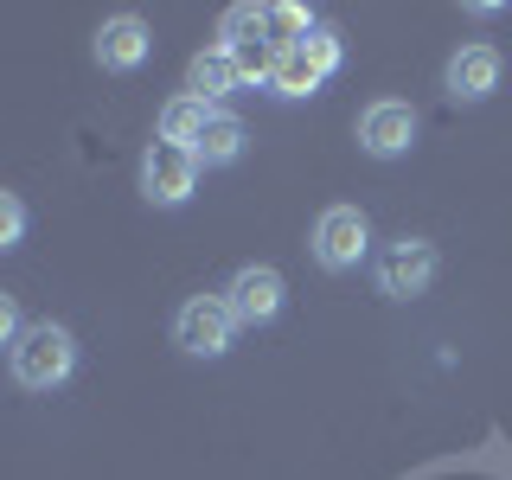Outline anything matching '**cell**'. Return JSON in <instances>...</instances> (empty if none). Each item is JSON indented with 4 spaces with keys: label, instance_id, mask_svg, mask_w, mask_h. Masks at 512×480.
<instances>
[{
    "label": "cell",
    "instance_id": "cell-1",
    "mask_svg": "<svg viewBox=\"0 0 512 480\" xmlns=\"http://www.w3.org/2000/svg\"><path fill=\"white\" fill-rule=\"evenodd\" d=\"M7 372L20 391H58V384H71L77 372V333L58 327V320H26V333L13 340L7 352Z\"/></svg>",
    "mask_w": 512,
    "mask_h": 480
},
{
    "label": "cell",
    "instance_id": "cell-17",
    "mask_svg": "<svg viewBox=\"0 0 512 480\" xmlns=\"http://www.w3.org/2000/svg\"><path fill=\"white\" fill-rule=\"evenodd\" d=\"M20 244H26V199L0 186V256L20 250Z\"/></svg>",
    "mask_w": 512,
    "mask_h": 480
},
{
    "label": "cell",
    "instance_id": "cell-8",
    "mask_svg": "<svg viewBox=\"0 0 512 480\" xmlns=\"http://www.w3.org/2000/svg\"><path fill=\"white\" fill-rule=\"evenodd\" d=\"M148 52H154V32H148V20H141V13H109V20L96 26V39H90L96 71H116V77L141 71V64H148Z\"/></svg>",
    "mask_w": 512,
    "mask_h": 480
},
{
    "label": "cell",
    "instance_id": "cell-4",
    "mask_svg": "<svg viewBox=\"0 0 512 480\" xmlns=\"http://www.w3.org/2000/svg\"><path fill=\"white\" fill-rule=\"evenodd\" d=\"M436 276H442V250L429 244V237H397V244L378 256V269H372L378 295H391V301L429 295V288H436Z\"/></svg>",
    "mask_w": 512,
    "mask_h": 480
},
{
    "label": "cell",
    "instance_id": "cell-3",
    "mask_svg": "<svg viewBox=\"0 0 512 480\" xmlns=\"http://www.w3.org/2000/svg\"><path fill=\"white\" fill-rule=\"evenodd\" d=\"M173 346L186 359H224L237 346V314L224 295H186L180 314H173Z\"/></svg>",
    "mask_w": 512,
    "mask_h": 480
},
{
    "label": "cell",
    "instance_id": "cell-14",
    "mask_svg": "<svg viewBox=\"0 0 512 480\" xmlns=\"http://www.w3.org/2000/svg\"><path fill=\"white\" fill-rule=\"evenodd\" d=\"M327 77L314 71V58L301 52V45H288V52H276V64H269V90L288 96V103H301V96H314Z\"/></svg>",
    "mask_w": 512,
    "mask_h": 480
},
{
    "label": "cell",
    "instance_id": "cell-9",
    "mask_svg": "<svg viewBox=\"0 0 512 480\" xmlns=\"http://www.w3.org/2000/svg\"><path fill=\"white\" fill-rule=\"evenodd\" d=\"M500 77H506L500 45H461V52L442 64V90H448V103H487V96L500 90Z\"/></svg>",
    "mask_w": 512,
    "mask_h": 480
},
{
    "label": "cell",
    "instance_id": "cell-18",
    "mask_svg": "<svg viewBox=\"0 0 512 480\" xmlns=\"http://www.w3.org/2000/svg\"><path fill=\"white\" fill-rule=\"evenodd\" d=\"M20 333H26V314H20V301L0 288V346L13 352V340H20Z\"/></svg>",
    "mask_w": 512,
    "mask_h": 480
},
{
    "label": "cell",
    "instance_id": "cell-7",
    "mask_svg": "<svg viewBox=\"0 0 512 480\" xmlns=\"http://www.w3.org/2000/svg\"><path fill=\"white\" fill-rule=\"evenodd\" d=\"M416 128H423V116L404 103V96H378V103H365L359 109V148L372 154V160H404L416 148Z\"/></svg>",
    "mask_w": 512,
    "mask_h": 480
},
{
    "label": "cell",
    "instance_id": "cell-10",
    "mask_svg": "<svg viewBox=\"0 0 512 480\" xmlns=\"http://www.w3.org/2000/svg\"><path fill=\"white\" fill-rule=\"evenodd\" d=\"M186 90L199 96V103H224V96L244 90V71H237V52H224V45H205V52H192L186 64Z\"/></svg>",
    "mask_w": 512,
    "mask_h": 480
},
{
    "label": "cell",
    "instance_id": "cell-15",
    "mask_svg": "<svg viewBox=\"0 0 512 480\" xmlns=\"http://www.w3.org/2000/svg\"><path fill=\"white\" fill-rule=\"evenodd\" d=\"M320 20L308 7H301V0H276V7H269V45H276V52H288V45H301L314 32Z\"/></svg>",
    "mask_w": 512,
    "mask_h": 480
},
{
    "label": "cell",
    "instance_id": "cell-6",
    "mask_svg": "<svg viewBox=\"0 0 512 480\" xmlns=\"http://www.w3.org/2000/svg\"><path fill=\"white\" fill-rule=\"evenodd\" d=\"M218 295L231 301L237 327H269V320L288 308V282H282V269H269V263H237Z\"/></svg>",
    "mask_w": 512,
    "mask_h": 480
},
{
    "label": "cell",
    "instance_id": "cell-11",
    "mask_svg": "<svg viewBox=\"0 0 512 480\" xmlns=\"http://www.w3.org/2000/svg\"><path fill=\"white\" fill-rule=\"evenodd\" d=\"M244 141H250V128L244 116H231V109H212V122H205V135H199V167H237L244 160Z\"/></svg>",
    "mask_w": 512,
    "mask_h": 480
},
{
    "label": "cell",
    "instance_id": "cell-12",
    "mask_svg": "<svg viewBox=\"0 0 512 480\" xmlns=\"http://www.w3.org/2000/svg\"><path fill=\"white\" fill-rule=\"evenodd\" d=\"M205 122H212V103H199L192 90H180V96H167V103H160V135H154V141H173V148H199Z\"/></svg>",
    "mask_w": 512,
    "mask_h": 480
},
{
    "label": "cell",
    "instance_id": "cell-16",
    "mask_svg": "<svg viewBox=\"0 0 512 480\" xmlns=\"http://www.w3.org/2000/svg\"><path fill=\"white\" fill-rule=\"evenodd\" d=\"M301 52L314 58V71H320V77H333V71L346 64V45H340V32H333V26H314L308 39H301Z\"/></svg>",
    "mask_w": 512,
    "mask_h": 480
},
{
    "label": "cell",
    "instance_id": "cell-13",
    "mask_svg": "<svg viewBox=\"0 0 512 480\" xmlns=\"http://www.w3.org/2000/svg\"><path fill=\"white\" fill-rule=\"evenodd\" d=\"M218 45H224V52H256V45H269V7H256V0H237V7H224ZM269 52H276V45H269Z\"/></svg>",
    "mask_w": 512,
    "mask_h": 480
},
{
    "label": "cell",
    "instance_id": "cell-2",
    "mask_svg": "<svg viewBox=\"0 0 512 480\" xmlns=\"http://www.w3.org/2000/svg\"><path fill=\"white\" fill-rule=\"evenodd\" d=\"M308 250L327 276H346V269H359L365 256H372V218H365L359 205H327L308 231Z\"/></svg>",
    "mask_w": 512,
    "mask_h": 480
},
{
    "label": "cell",
    "instance_id": "cell-5",
    "mask_svg": "<svg viewBox=\"0 0 512 480\" xmlns=\"http://www.w3.org/2000/svg\"><path fill=\"white\" fill-rule=\"evenodd\" d=\"M199 154L192 148H173V141H154L148 154H141V199L160 205V212H180V205L199 192Z\"/></svg>",
    "mask_w": 512,
    "mask_h": 480
}]
</instances>
